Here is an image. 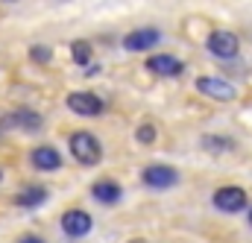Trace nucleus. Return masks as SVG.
<instances>
[{
  "label": "nucleus",
  "instance_id": "nucleus-1",
  "mask_svg": "<svg viewBox=\"0 0 252 243\" xmlns=\"http://www.w3.org/2000/svg\"><path fill=\"white\" fill-rule=\"evenodd\" d=\"M70 155H73L79 164L94 167V164H100V158H103V144L97 141V135L79 129V132L70 135Z\"/></svg>",
  "mask_w": 252,
  "mask_h": 243
},
{
  "label": "nucleus",
  "instance_id": "nucleus-2",
  "mask_svg": "<svg viewBox=\"0 0 252 243\" xmlns=\"http://www.w3.org/2000/svg\"><path fill=\"white\" fill-rule=\"evenodd\" d=\"M250 205L247 199V190L244 187H235V184H226V187H217L214 190V208L223 211V214H238Z\"/></svg>",
  "mask_w": 252,
  "mask_h": 243
},
{
  "label": "nucleus",
  "instance_id": "nucleus-3",
  "mask_svg": "<svg viewBox=\"0 0 252 243\" xmlns=\"http://www.w3.org/2000/svg\"><path fill=\"white\" fill-rule=\"evenodd\" d=\"M205 47H208L214 56H220V59H235L238 50H241V41H238V35L229 32V30H214V32H208Z\"/></svg>",
  "mask_w": 252,
  "mask_h": 243
},
{
  "label": "nucleus",
  "instance_id": "nucleus-4",
  "mask_svg": "<svg viewBox=\"0 0 252 243\" xmlns=\"http://www.w3.org/2000/svg\"><path fill=\"white\" fill-rule=\"evenodd\" d=\"M67 109L73 115H79V118H97V115H103L106 106L91 91H73V94H67Z\"/></svg>",
  "mask_w": 252,
  "mask_h": 243
},
{
  "label": "nucleus",
  "instance_id": "nucleus-5",
  "mask_svg": "<svg viewBox=\"0 0 252 243\" xmlns=\"http://www.w3.org/2000/svg\"><path fill=\"white\" fill-rule=\"evenodd\" d=\"M141 182L147 184V187H153V190H167V187H173V184L179 182V170L170 167V164H150L144 170Z\"/></svg>",
  "mask_w": 252,
  "mask_h": 243
},
{
  "label": "nucleus",
  "instance_id": "nucleus-6",
  "mask_svg": "<svg viewBox=\"0 0 252 243\" xmlns=\"http://www.w3.org/2000/svg\"><path fill=\"white\" fill-rule=\"evenodd\" d=\"M91 229H94V220H91L88 211H82V208H70V211H64L62 214V232L67 235V238H85Z\"/></svg>",
  "mask_w": 252,
  "mask_h": 243
},
{
  "label": "nucleus",
  "instance_id": "nucleus-7",
  "mask_svg": "<svg viewBox=\"0 0 252 243\" xmlns=\"http://www.w3.org/2000/svg\"><path fill=\"white\" fill-rule=\"evenodd\" d=\"M196 88H199V94H205L211 100H220V103L235 100V88L226 79H220V76H199L196 79Z\"/></svg>",
  "mask_w": 252,
  "mask_h": 243
},
{
  "label": "nucleus",
  "instance_id": "nucleus-8",
  "mask_svg": "<svg viewBox=\"0 0 252 243\" xmlns=\"http://www.w3.org/2000/svg\"><path fill=\"white\" fill-rule=\"evenodd\" d=\"M161 41V32L156 27H144V30H132L124 38V47L132 53H144V50H153L156 44Z\"/></svg>",
  "mask_w": 252,
  "mask_h": 243
},
{
  "label": "nucleus",
  "instance_id": "nucleus-9",
  "mask_svg": "<svg viewBox=\"0 0 252 243\" xmlns=\"http://www.w3.org/2000/svg\"><path fill=\"white\" fill-rule=\"evenodd\" d=\"M41 123H44L41 115H35L30 109H15V112H9V115L0 118L3 129H27V132H32V129H41Z\"/></svg>",
  "mask_w": 252,
  "mask_h": 243
},
{
  "label": "nucleus",
  "instance_id": "nucleus-10",
  "mask_svg": "<svg viewBox=\"0 0 252 243\" xmlns=\"http://www.w3.org/2000/svg\"><path fill=\"white\" fill-rule=\"evenodd\" d=\"M30 161H32L35 170H44V173L62 167V155H59L56 147H35V150L30 152Z\"/></svg>",
  "mask_w": 252,
  "mask_h": 243
},
{
  "label": "nucleus",
  "instance_id": "nucleus-11",
  "mask_svg": "<svg viewBox=\"0 0 252 243\" xmlns=\"http://www.w3.org/2000/svg\"><path fill=\"white\" fill-rule=\"evenodd\" d=\"M147 67L153 73H158V76H179L185 70V61L170 56V53H158V56H150L147 59Z\"/></svg>",
  "mask_w": 252,
  "mask_h": 243
},
{
  "label": "nucleus",
  "instance_id": "nucleus-12",
  "mask_svg": "<svg viewBox=\"0 0 252 243\" xmlns=\"http://www.w3.org/2000/svg\"><path fill=\"white\" fill-rule=\"evenodd\" d=\"M91 196L97 202H103V205H115L124 196V190H121V184L112 182V179H97V182L91 184Z\"/></svg>",
  "mask_w": 252,
  "mask_h": 243
},
{
  "label": "nucleus",
  "instance_id": "nucleus-13",
  "mask_svg": "<svg viewBox=\"0 0 252 243\" xmlns=\"http://www.w3.org/2000/svg\"><path fill=\"white\" fill-rule=\"evenodd\" d=\"M44 199H47V187L44 184H27L15 196V205L18 208H38V205H44Z\"/></svg>",
  "mask_w": 252,
  "mask_h": 243
},
{
  "label": "nucleus",
  "instance_id": "nucleus-14",
  "mask_svg": "<svg viewBox=\"0 0 252 243\" xmlns=\"http://www.w3.org/2000/svg\"><path fill=\"white\" fill-rule=\"evenodd\" d=\"M70 56L76 64H91V56H94V50H91V41H82V38H76L73 44H70Z\"/></svg>",
  "mask_w": 252,
  "mask_h": 243
},
{
  "label": "nucleus",
  "instance_id": "nucleus-15",
  "mask_svg": "<svg viewBox=\"0 0 252 243\" xmlns=\"http://www.w3.org/2000/svg\"><path fill=\"white\" fill-rule=\"evenodd\" d=\"M135 138H138L141 144H156V126H153V123H141L138 132H135Z\"/></svg>",
  "mask_w": 252,
  "mask_h": 243
},
{
  "label": "nucleus",
  "instance_id": "nucleus-16",
  "mask_svg": "<svg viewBox=\"0 0 252 243\" xmlns=\"http://www.w3.org/2000/svg\"><path fill=\"white\" fill-rule=\"evenodd\" d=\"M30 59L38 61V64H47V61L53 59V53H50V47H44V44H35V47L30 50Z\"/></svg>",
  "mask_w": 252,
  "mask_h": 243
},
{
  "label": "nucleus",
  "instance_id": "nucleus-17",
  "mask_svg": "<svg viewBox=\"0 0 252 243\" xmlns=\"http://www.w3.org/2000/svg\"><path fill=\"white\" fill-rule=\"evenodd\" d=\"M202 144L208 150H229V147H235V141H229V138H205Z\"/></svg>",
  "mask_w": 252,
  "mask_h": 243
},
{
  "label": "nucleus",
  "instance_id": "nucleus-18",
  "mask_svg": "<svg viewBox=\"0 0 252 243\" xmlns=\"http://www.w3.org/2000/svg\"><path fill=\"white\" fill-rule=\"evenodd\" d=\"M18 243H44L38 235H24V238H18Z\"/></svg>",
  "mask_w": 252,
  "mask_h": 243
},
{
  "label": "nucleus",
  "instance_id": "nucleus-19",
  "mask_svg": "<svg viewBox=\"0 0 252 243\" xmlns=\"http://www.w3.org/2000/svg\"><path fill=\"white\" fill-rule=\"evenodd\" d=\"M250 226H252V208H250Z\"/></svg>",
  "mask_w": 252,
  "mask_h": 243
},
{
  "label": "nucleus",
  "instance_id": "nucleus-20",
  "mask_svg": "<svg viewBox=\"0 0 252 243\" xmlns=\"http://www.w3.org/2000/svg\"><path fill=\"white\" fill-rule=\"evenodd\" d=\"M129 243H144V241H129Z\"/></svg>",
  "mask_w": 252,
  "mask_h": 243
},
{
  "label": "nucleus",
  "instance_id": "nucleus-21",
  "mask_svg": "<svg viewBox=\"0 0 252 243\" xmlns=\"http://www.w3.org/2000/svg\"><path fill=\"white\" fill-rule=\"evenodd\" d=\"M0 179H3V173H0Z\"/></svg>",
  "mask_w": 252,
  "mask_h": 243
}]
</instances>
